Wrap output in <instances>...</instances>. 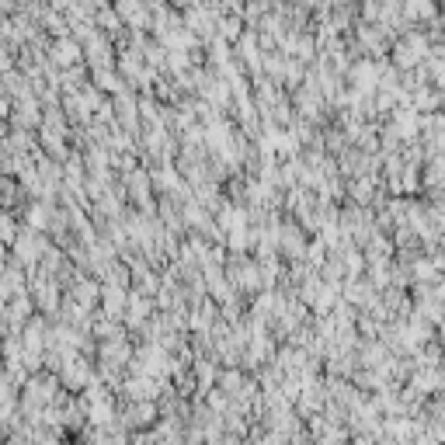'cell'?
Instances as JSON below:
<instances>
[{"instance_id":"1","label":"cell","mask_w":445,"mask_h":445,"mask_svg":"<svg viewBox=\"0 0 445 445\" xmlns=\"http://www.w3.org/2000/svg\"><path fill=\"white\" fill-rule=\"evenodd\" d=\"M150 421H153V407L143 404V407H132V411H129V421H125V425H129V428H146Z\"/></svg>"}]
</instances>
